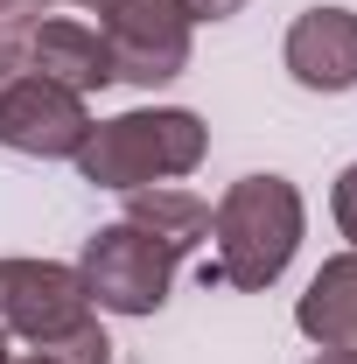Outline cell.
<instances>
[{"label": "cell", "instance_id": "obj_13", "mask_svg": "<svg viewBox=\"0 0 357 364\" xmlns=\"http://www.w3.org/2000/svg\"><path fill=\"white\" fill-rule=\"evenodd\" d=\"M28 364H105V358H85V350H36Z\"/></svg>", "mask_w": 357, "mask_h": 364}, {"label": "cell", "instance_id": "obj_2", "mask_svg": "<svg viewBox=\"0 0 357 364\" xmlns=\"http://www.w3.org/2000/svg\"><path fill=\"white\" fill-rule=\"evenodd\" d=\"M203 154V127L189 112H127L112 127H91L78 147V168L105 189H134L154 176H182Z\"/></svg>", "mask_w": 357, "mask_h": 364}, {"label": "cell", "instance_id": "obj_14", "mask_svg": "<svg viewBox=\"0 0 357 364\" xmlns=\"http://www.w3.org/2000/svg\"><path fill=\"white\" fill-rule=\"evenodd\" d=\"M21 21V0H0V28H14Z\"/></svg>", "mask_w": 357, "mask_h": 364}, {"label": "cell", "instance_id": "obj_8", "mask_svg": "<svg viewBox=\"0 0 357 364\" xmlns=\"http://www.w3.org/2000/svg\"><path fill=\"white\" fill-rule=\"evenodd\" d=\"M21 56H28V70H43L49 85L63 91H98L112 85V49L98 28H78V21H36V28H21Z\"/></svg>", "mask_w": 357, "mask_h": 364}, {"label": "cell", "instance_id": "obj_15", "mask_svg": "<svg viewBox=\"0 0 357 364\" xmlns=\"http://www.w3.org/2000/svg\"><path fill=\"white\" fill-rule=\"evenodd\" d=\"M315 364H357V350H322Z\"/></svg>", "mask_w": 357, "mask_h": 364}, {"label": "cell", "instance_id": "obj_5", "mask_svg": "<svg viewBox=\"0 0 357 364\" xmlns=\"http://www.w3.org/2000/svg\"><path fill=\"white\" fill-rule=\"evenodd\" d=\"M98 36L112 49V77L169 85L189 63V14L182 0H91Z\"/></svg>", "mask_w": 357, "mask_h": 364}, {"label": "cell", "instance_id": "obj_9", "mask_svg": "<svg viewBox=\"0 0 357 364\" xmlns=\"http://www.w3.org/2000/svg\"><path fill=\"white\" fill-rule=\"evenodd\" d=\"M302 329L322 350H357V259H329L302 294Z\"/></svg>", "mask_w": 357, "mask_h": 364}, {"label": "cell", "instance_id": "obj_17", "mask_svg": "<svg viewBox=\"0 0 357 364\" xmlns=\"http://www.w3.org/2000/svg\"><path fill=\"white\" fill-rule=\"evenodd\" d=\"M21 7H28V0H21Z\"/></svg>", "mask_w": 357, "mask_h": 364}, {"label": "cell", "instance_id": "obj_10", "mask_svg": "<svg viewBox=\"0 0 357 364\" xmlns=\"http://www.w3.org/2000/svg\"><path fill=\"white\" fill-rule=\"evenodd\" d=\"M127 225L154 231V238L182 259L189 245H203V238H211V203H196V196H182V189H134Z\"/></svg>", "mask_w": 357, "mask_h": 364}, {"label": "cell", "instance_id": "obj_7", "mask_svg": "<svg viewBox=\"0 0 357 364\" xmlns=\"http://www.w3.org/2000/svg\"><path fill=\"white\" fill-rule=\"evenodd\" d=\"M287 70L309 91H351L357 85V14L343 7H309L287 28Z\"/></svg>", "mask_w": 357, "mask_h": 364}, {"label": "cell", "instance_id": "obj_4", "mask_svg": "<svg viewBox=\"0 0 357 364\" xmlns=\"http://www.w3.org/2000/svg\"><path fill=\"white\" fill-rule=\"evenodd\" d=\"M0 329L36 336L43 350H85L105 358V336L91 329L85 280L63 267H36V259H0Z\"/></svg>", "mask_w": 357, "mask_h": 364}, {"label": "cell", "instance_id": "obj_1", "mask_svg": "<svg viewBox=\"0 0 357 364\" xmlns=\"http://www.w3.org/2000/svg\"><path fill=\"white\" fill-rule=\"evenodd\" d=\"M218 259H203V287H267L302 238V196L280 176H245L218 210Z\"/></svg>", "mask_w": 357, "mask_h": 364}, {"label": "cell", "instance_id": "obj_11", "mask_svg": "<svg viewBox=\"0 0 357 364\" xmlns=\"http://www.w3.org/2000/svg\"><path fill=\"white\" fill-rule=\"evenodd\" d=\"M336 225L357 238V168H343V182H336Z\"/></svg>", "mask_w": 357, "mask_h": 364}, {"label": "cell", "instance_id": "obj_12", "mask_svg": "<svg viewBox=\"0 0 357 364\" xmlns=\"http://www.w3.org/2000/svg\"><path fill=\"white\" fill-rule=\"evenodd\" d=\"M245 0H182V14L189 21H224V14H238Z\"/></svg>", "mask_w": 357, "mask_h": 364}, {"label": "cell", "instance_id": "obj_16", "mask_svg": "<svg viewBox=\"0 0 357 364\" xmlns=\"http://www.w3.org/2000/svg\"><path fill=\"white\" fill-rule=\"evenodd\" d=\"M0 364H7V350H0Z\"/></svg>", "mask_w": 357, "mask_h": 364}, {"label": "cell", "instance_id": "obj_3", "mask_svg": "<svg viewBox=\"0 0 357 364\" xmlns=\"http://www.w3.org/2000/svg\"><path fill=\"white\" fill-rule=\"evenodd\" d=\"M85 134H91L85 98L28 70L21 28H0V140L21 154H78Z\"/></svg>", "mask_w": 357, "mask_h": 364}, {"label": "cell", "instance_id": "obj_6", "mask_svg": "<svg viewBox=\"0 0 357 364\" xmlns=\"http://www.w3.org/2000/svg\"><path fill=\"white\" fill-rule=\"evenodd\" d=\"M169 273L176 252L140 225H112L85 245V294L98 309H119V316H147L169 301Z\"/></svg>", "mask_w": 357, "mask_h": 364}]
</instances>
